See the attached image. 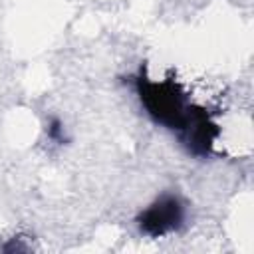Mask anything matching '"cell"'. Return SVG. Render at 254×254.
<instances>
[{
    "instance_id": "1",
    "label": "cell",
    "mask_w": 254,
    "mask_h": 254,
    "mask_svg": "<svg viewBox=\"0 0 254 254\" xmlns=\"http://www.w3.org/2000/svg\"><path fill=\"white\" fill-rule=\"evenodd\" d=\"M135 91L147 115L155 123L177 131L183 145L192 155L206 157L214 151L220 129L210 111L196 105L183 85L175 79H157L141 71L135 77Z\"/></svg>"
},
{
    "instance_id": "2",
    "label": "cell",
    "mask_w": 254,
    "mask_h": 254,
    "mask_svg": "<svg viewBox=\"0 0 254 254\" xmlns=\"http://www.w3.org/2000/svg\"><path fill=\"white\" fill-rule=\"evenodd\" d=\"M185 222V204L177 194H163L137 216V226L151 238H163Z\"/></svg>"
},
{
    "instance_id": "3",
    "label": "cell",
    "mask_w": 254,
    "mask_h": 254,
    "mask_svg": "<svg viewBox=\"0 0 254 254\" xmlns=\"http://www.w3.org/2000/svg\"><path fill=\"white\" fill-rule=\"evenodd\" d=\"M48 137L56 143H64L65 141V129H64V123L58 119V117H52L48 121Z\"/></svg>"
}]
</instances>
